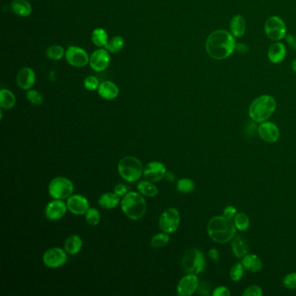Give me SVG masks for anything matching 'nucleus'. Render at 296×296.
<instances>
[{
	"mask_svg": "<svg viewBox=\"0 0 296 296\" xmlns=\"http://www.w3.org/2000/svg\"><path fill=\"white\" fill-rule=\"evenodd\" d=\"M291 68H292L293 72L296 73V58L293 60L292 64H291Z\"/></svg>",
	"mask_w": 296,
	"mask_h": 296,
	"instance_id": "09e8293b",
	"label": "nucleus"
},
{
	"mask_svg": "<svg viewBox=\"0 0 296 296\" xmlns=\"http://www.w3.org/2000/svg\"><path fill=\"white\" fill-rule=\"evenodd\" d=\"M84 216H85V221L89 225L94 227L100 223L101 215L96 208H90Z\"/></svg>",
	"mask_w": 296,
	"mask_h": 296,
	"instance_id": "f704fd0d",
	"label": "nucleus"
},
{
	"mask_svg": "<svg viewBox=\"0 0 296 296\" xmlns=\"http://www.w3.org/2000/svg\"><path fill=\"white\" fill-rule=\"evenodd\" d=\"M68 208L66 202L64 200L54 199L53 201H49L46 205L45 209V216L47 220L55 222L62 219L65 217Z\"/></svg>",
	"mask_w": 296,
	"mask_h": 296,
	"instance_id": "ddd939ff",
	"label": "nucleus"
},
{
	"mask_svg": "<svg viewBox=\"0 0 296 296\" xmlns=\"http://www.w3.org/2000/svg\"><path fill=\"white\" fill-rule=\"evenodd\" d=\"M99 95L105 100H114L119 95V88L111 81H103L100 83L98 89Z\"/></svg>",
	"mask_w": 296,
	"mask_h": 296,
	"instance_id": "412c9836",
	"label": "nucleus"
},
{
	"mask_svg": "<svg viewBox=\"0 0 296 296\" xmlns=\"http://www.w3.org/2000/svg\"><path fill=\"white\" fill-rule=\"evenodd\" d=\"M237 214L236 209L234 206H228L226 207L223 210V216L229 219H233V217H236V215Z\"/></svg>",
	"mask_w": 296,
	"mask_h": 296,
	"instance_id": "37998d69",
	"label": "nucleus"
},
{
	"mask_svg": "<svg viewBox=\"0 0 296 296\" xmlns=\"http://www.w3.org/2000/svg\"><path fill=\"white\" fill-rule=\"evenodd\" d=\"M118 171L122 178L128 182H135L141 178L144 173L143 163L136 156L123 157L118 165Z\"/></svg>",
	"mask_w": 296,
	"mask_h": 296,
	"instance_id": "39448f33",
	"label": "nucleus"
},
{
	"mask_svg": "<svg viewBox=\"0 0 296 296\" xmlns=\"http://www.w3.org/2000/svg\"><path fill=\"white\" fill-rule=\"evenodd\" d=\"M247 30L246 19L241 14L234 16L229 22V31L236 38H243Z\"/></svg>",
	"mask_w": 296,
	"mask_h": 296,
	"instance_id": "aec40b11",
	"label": "nucleus"
},
{
	"mask_svg": "<svg viewBox=\"0 0 296 296\" xmlns=\"http://www.w3.org/2000/svg\"><path fill=\"white\" fill-rule=\"evenodd\" d=\"M244 267L242 262H237L231 267L229 272V276L233 281H239L243 279L244 275Z\"/></svg>",
	"mask_w": 296,
	"mask_h": 296,
	"instance_id": "c9c22d12",
	"label": "nucleus"
},
{
	"mask_svg": "<svg viewBox=\"0 0 296 296\" xmlns=\"http://www.w3.org/2000/svg\"><path fill=\"white\" fill-rule=\"evenodd\" d=\"M67 252L61 247H51L43 255V263L49 269H58L67 262Z\"/></svg>",
	"mask_w": 296,
	"mask_h": 296,
	"instance_id": "9d476101",
	"label": "nucleus"
},
{
	"mask_svg": "<svg viewBox=\"0 0 296 296\" xmlns=\"http://www.w3.org/2000/svg\"><path fill=\"white\" fill-rule=\"evenodd\" d=\"M285 40L286 43L288 44V46L291 48V49H295L296 50V36L294 34H287V36L285 37Z\"/></svg>",
	"mask_w": 296,
	"mask_h": 296,
	"instance_id": "a18cd8bd",
	"label": "nucleus"
},
{
	"mask_svg": "<svg viewBox=\"0 0 296 296\" xmlns=\"http://www.w3.org/2000/svg\"><path fill=\"white\" fill-rule=\"evenodd\" d=\"M234 223L236 225V228L239 231H246L249 228V218L246 214L244 213H237L234 219Z\"/></svg>",
	"mask_w": 296,
	"mask_h": 296,
	"instance_id": "72a5a7b5",
	"label": "nucleus"
},
{
	"mask_svg": "<svg viewBox=\"0 0 296 296\" xmlns=\"http://www.w3.org/2000/svg\"><path fill=\"white\" fill-rule=\"evenodd\" d=\"M83 247V240L79 236L73 235L69 236L65 243V250L70 255H76Z\"/></svg>",
	"mask_w": 296,
	"mask_h": 296,
	"instance_id": "393cba45",
	"label": "nucleus"
},
{
	"mask_svg": "<svg viewBox=\"0 0 296 296\" xmlns=\"http://www.w3.org/2000/svg\"><path fill=\"white\" fill-rule=\"evenodd\" d=\"M74 191V184L65 176H57L52 179L48 186V193L53 199H68Z\"/></svg>",
	"mask_w": 296,
	"mask_h": 296,
	"instance_id": "0eeeda50",
	"label": "nucleus"
},
{
	"mask_svg": "<svg viewBox=\"0 0 296 296\" xmlns=\"http://www.w3.org/2000/svg\"><path fill=\"white\" fill-rule=\"evenodd\" d=\"M236 230L234 220L224 216L212 217L207 226V232L209 237L215 243L222 244L232 241L236 236Z\"/></svg>",
	"mask_w": 296,
	"mask_h": 296,
	"instance_id": "f03ea898",
	"label": "nucleus"
},
{
	"mask_svg": "<svg viewBox=\"0 0 296 296\" xmlns=\"http://www.w3.org/2000/svg\"><path fill=\"white\" fill-rule=\"evenodd\" d=\"M287 56V48L281 41H274L268 49V58L274 65L281 64Z\"/></svg>",
	"mask_w": 296,
	"mask_h": 296,
	"instance_id": "6ab92c4d",
	"label": "nucleus"
},
{
	"mask_svg": "<svg viewBox=\"0 0 296 296\" xmlns=\"http://www.w3.org/2000/svg\"><path fill=\"white\" fill-rule=\"evenodd\" d=\"M158 223L162 231L171 235L178 229L181 223V215L175 208H169L160 216Z\"/></svg>",
	"mask_w": 296,
	"mask_h": 296,
	"instance_id": "1a4fd4ad",
	"label": "nucleus"
},
{
	"mask_svg": "<svg viewBox=\"0 0 296 296\" xmlns=\"http://www.w3.org/2000/svg\"><path fill=\"white\" fill-rule=\"evenodd\" d=\"M199 280L196 273H187L178 281L176 292L179 296H190L199 288Z\"/></svg>",
	"mask_w": 296,
	"mask_h": 296,
	"instance_id": "f8f14e48",
	"label": "nucleus"
},
{
	"mask_svg": "<svg viewBox=\"0 0 296 296\" xmlns=\"http://www.w3.org/2000/svg\"><path fill=\"white\" fill-rule=\"evenodd\" d=\"M167 173L165 165L158 161H153L148 163L145 168H144L143 175L146 180L152 182H157L163 180Z\"/></svg>",
	"mask_w": 296,
	"mask_h": 296,
	"instance_id": "dca6fc26",
	"label": "nucleus"
},
{
	"mask_svg": "<svg viewBox=\"0 0 296 296\" xmlns=\"http://www.w3.org/2000/svg\"><path fill=\"white\" fill-rule=\"evenodd\" d=\"M36 83V73L30 67H25L19 71L17 75V84L25 91H29Z\"/></svg>",
	"mask_w": 296,
	"mask_h": 296,
	"instance_id": "a211bd4d",
	"label": "nucleus"
},
{
	"mask_svg": "<svg viewBox=\"0 0 296 296\" xmlns=\"http://www.w3.org/2000/svg\"><path fill=\"white\" fill-rule=\"evenodd\" d=\"M170 236L165 232L158 233L150 239V246L154 248H159L166 246L170 242Z\"/></svg>",
	"mask_w": 296,
	"mask_h": 296,
	"instance_id": "473e14b6",
	"label": "nucleus"
},
{
	"mask_svg": "<svg viewBox=\"0 0 296 296\" xmlns=\"http://www.w3.org/2000/svg\"><path fill=\"white\" fill-rule=\"evenodd\" d=\"M124 46V39L121 36H115L109 39L107 43L105 49L111 53L119 52Z\"/></svg>",
	"mask_w": 296,
	"mask_h": 296,
	"instance_id": "c756f323",
	"label": "nucleus"
},
{
	"mask_svg": "<svg viewBox=\"0 0 296 296\" xmlns=\"http://www.w3.org/2000/svg\"><path fill=\"white\" fill-rule=\"evenodd\" d=\"M232 252L237 258L243 259L248 254V245L246 240L242 236H237L232 241Z\"/></svg>",
	"mask_w": 296,
	"mask_h": 296,
	"instance_id": "a878e982",
	"label": "nucleus"
},
{
	"mask_svg": "<svg viewBox=\"0 0 296 296\" xmlns=\"http://www.w3.org/2000/svg\"><path fill=\"white\" fill-rule=\"evenodd\" d=\"M110 52L105 48L96 49L90 57V64L91 69L97 73L105 71L110 65Z\"/></svg>",
	"mask_w": 296,
	"mask_h": 296,
	"instance_id": "4468645a",
	"label": "nucleus"
},
{
	"mask_svg": "<svg viewBox=\"0 0 296 296\" xmlns=\"http://www.w3.org/2000/svg\"><path fill=\"white\" fill-rule=\"evenodd\" d=\"M196 184L193 180L190 178L179 179L176 182V190L182 194H190L193 192Z\"/></svg>",
	"mask_w": 296,
	"mask_h": 296,
	"instance_id": "2f4dec72",
	"label": "nucleus"
},
{
	"mask_svg": "<svg viewBox=\"0 0 296 296\" xmlns=\"http://www.w3.org/2000/svg\"><path fill=\"white\" fill-rule=\"evenodd\" d=\"M205 265L204 254L195 247L187 251L182 259V269L187 273H201L205 269Z\"/></svg>",
	"mask_w": 296,
	"mask_h": 296,
	"instance_id": "423d86ee",
	"label": "nucleus"
},
{
	"mask_svg": "<svg viewBox=\"0 0 296 296\" xmlns=\"http://www.w3.org/2000/svg\"><path fill=\"white\" fill-rule=\"evenodd\" d=\"M277 103L273 97L270 95L259 96L251 102L248 108V115L254 123H263L271 118L276 110Z\"/></svg>",
	"mask_w": 296,
	"mask_h": 296,
	"instance_id": "7ed1b4c3",
	"label": "nucleus"
},
{
	"mask_svg": "<svg viewBox=\"0 0 296 296\" xmlns=\"http://www.w3.org/2000/svg\"><path fill=\"white\" fill-rule=\"evenodd\" d=\"M236 38L230 31L218 29L214 30L206 39L205 49L209 57L215 60H224L235 52Z\"/></svg>",
	"mask_w": 296,
	"mask_h": 296,
	"instance_id": "f257e3e1",
	"label": "nucleus"
},
{
	"mask_svg": "<svg viewBox=\"0 0 296 296\" xmlns=\"http://www.w3.org/2000/svg\"><path fill=\"white\" fill-rule=\"evenodd\" d=\"M10 7L14 14L21 18H27L32 12V7L27 0H12Z\"/></svg>",
	"mask_w": 296,
	"mask_h": 296,
	"instance_id": "4be33fe9",
	"label": "nucleus"
},
{
	"mask_svg": "<svg viewBox=\"0 0 296 296\" xmlns=\"http://www.w3.org/2000/svg\"><path fill=\"white\" fill-rule=\"evenodd\" d=\"M264 32L267 37L274 41H281L288 34L284 20L277 15L270 16L264 25Z\"/></svg>",
	"mask_w": 296,
	"mask_h": 296,
	"instance_id": "6e6552de",
	"label": "nucleus"
},
{
	"mask_svg": "<svg viewBox=\"0 0 296 296\" xmlns=\"http://www.w3.org/2000/svg\"><path fill=\"white\" fill-rule=\"evenodd\" d=\"M65 56V50L63 46L58 45L50 46L46 49V57L50 60H60Z\"/></svg>",
	"mask_w": 296,
	"mask_h": 296,
	"instance_id": "7c9ffc66",
	"label": "nucleus"
},
{
	"mask_svg": "<svg viewBox=\"0 0 296 296\" xmlns=\"http://www.w3.org/2000/svg\"><path fill=\"white\" fill-rule=\"evenodd\" d=\"M121 209L129 219L138 221L146 214L147 202L142 194L131 191L126 194L122 199Z\"/></svg>",
	"mask_w": 296,
	"mask_h": 296,
	"instance_id": "20e7f679",
	"label": "nucleus"
},
{
	"mask_svg": "<svg viewBox=\"0 0 296 296\" xmlns=\"http://www.w3.org/2000/svg\"><path fill=\"white\" fill-rule=\"evenodd\" d=\"M114 193L117 194L119 197H123L128 193V189L124 184L119 183L115 186Z\"/></svg>",
	"mask_w": 296,
	"mask_h": 296,
	"instance_id": "79ce46f5",
	"label": "nucleus"
},
{
	"mask_svg": "<svg viewBox=\"0 0 296 296\" xmlns=\"http://www.w3.org/2000/svg\"><path fill=\"white\" fill-rule=\"evenodd\" d=\"M282 283L286 289L296 290V273H289L282 280Z\"/></svg>",
	"mask_w": 296,
	"mask_h": 296,
	"instance_id": "58836bf2",
	"label": "nucleus"
},
{
	"mask_svg": "<svg viewBox=\"0 0 296 296\" xmlns=\"http://www.w3.org/2000/svg\"><path fill=\"white\" fill-rule=\"evenodd\" d=\"M213 296H230V291L227 287L224 286H219L214 289L212 292Z\"/></svg>",
	"mask_w": 296,
	"mask_h": 296,
	"instance_id": "a19ab883",
	"label": "nucleus"
},
{
	"mask_svg": "<svg viewBox=\"0 0 296 296\" xmlns=\"http://www.w3.org/2000/svg\"><path fill=\"white\" fill-rule=\"evenodd\" d=\"M16 104V97L12 91L7 89L0 91V107L4 110H11Z\"/></svg>",
	"mask_w": 296,
	"mask_h": 296,
	"instance_id": "cd10ccee",
	"label": "nucleus"
},
{
	"mask_svg": "<svg viewBox=\"0 0 296 296\" xmlns=\"http://www.w3.org/2000/svg\"><path fill=\"white\" fill-rule=\"evenodd\" d=\"M91 38L92 43L99 48H105L107 43L109 41V36L106 30L101 27H98L92 31Z\"/></svg>",
	"mask_w": 296,
	"mask_h": 296,
	"instance_id": "bb28decb",
	"label": "nucleus"
},
{
	"mask_svg": "<svg viewBox=\"0 0 296 296\" xmlns=\"http://www.w3.org/2000/svg\"><path fill=\"white\" fill-rule=\"evenodd\" d=\"M65 59L69 65L76 68H82L90 64L89 54L78 46H70L65 50Z\"/></svg>",
	"mask_w": 296,
	"mask_h": 296,
	"instance_id": "9b49d317",
	"label": "nucleus"
},
{
	"mask_svg": "<svg viewBox=\"0 0 296 296\" xmlns=\"http://www.w3.org/2000/svg\"><path fill=\"white\" fill-rule=\"evenodd\" d=\"M199 294L201 296H209L210 295V289H211V285L203 282L201 285H199Z\"/></svg>",
	"mask_w": 296,
	"mask_h": 296,
	"instance_id": "c03bdc74",
	"label": "nucleus"
},
{
	"mask_svg": "<svg viewBox=\"0 0 296 296\" xmlns=\"http://www.w3.org/2000/svg\"><path fill=\"white\" fill-rule=\"evenodd\" d=\"M67 208L70 212L75 216L85 215L90 209V202L87 198L82 195H72L66 201Z\"/></svg>",
	"mask_w": 296,
	"mask_h": 296,
	"instance_id": "2eb2a0df",
	"label": "nucleus"
},
{
	"mask_svg": "<svg viewBox=\"0 0 296 296\" xmlns=\"http://www.w3.org/2000/svg\"><path fill=\"white\" fill-rule=\"evenodd\" d=\"M209 258L213 260L215 262H219V258H220V255H219V252L217 250V248H210L209 251Z\"/></svg>",
	"mask_w": 296,
	"mask_h": 296,
	"instance_id": "49530a36",
	"label": "nucleus"
},
{
	"mask_svg": "<svg viewBox=\"0 0 296 296\" xmlns=\"http://www.w3.org/2000/svg\"><path fill=\"white\" fill-rule=\"evenodd\" d=\"M26 99L31 104L39 106L44 103V98L39 91L36 90H29L26 92Z\"/></svg>",
	"mask_w": 296,
	"mask_h": 296,
	"instance_id": "e433bc0d",
	"label": "nucleus"
},
{
	"mask_svg": "<svg viewBox=\"0 0 296 296\" xmlns=\"http://www.w3.org/2000/svg\"><path fill=\"white\" fill-rule=\"evenodd\" d=\"M259 137L269 144H273L280 138V129L273 122L266 121L261 123L257 128Z\"/></svg>",
	"mask_w": 296,
	"mask_h": 296,
	"instance_id": "f3484780",
	"label": "nucleus"
},
{
	"mask_svg": "<svg viewBox=\"0 0 296 296\" xmlns=\"http://www.w3.org/2000/svg\"><path fill=\"white\" fill-rule=\"evenodd\" d=\"M99 205L104 209H113L120 203V199L117 194L107 192L101 195L99 198Z\"/></svg>",
	"mask_w": 296,
	"mask_h": 296,
	"instance_id": "b1692460",
	"label": "nucleus"
},
{
	"mask_svg": "<svg viewBox=\"0 0 296 296\" xmlns=\"http://www.w3.org/2000/svg\"><path fill=\"white\" fill-rule=\"evenodd\" d=\"M165 178L167 179L169 182H174L175 180V175L172 173V172H168L165 175Z\"/></svg>",
	"mask_w": 296,
	"mask_h": 296,
	"instance_id": "de8ad7c7",
	"label": "nucleus"
},
{
	"mask_svg": "<svg viewBox=\"0 0 296 296\" xmlns=\"http://www.w3.org/2000/svg\"><path fill=\"white\" fill-rule=\"evenodd\" d=\"M263 292L261 287L257 285H251L243 293V296H262Z\"/></svg>",
	"mask_w": 296,
	"mask_h": 296,
	"instance_id": "ea45409f",
	"label": "nucleus"
},
{
	"mask_svg": "<svg viewBox=\"0 0 296 296\" xmlns=\"http://www.w3.org/2000/svg\"><path fill=\"white\" fill-rule=\"evenodd\" d=\"M137 190L139 193L147 197H154L158 194V189L154 184V182H150L148 180L140 181L137 183Z\"/></svg>",
	"mask_w": 296,
	"mask_h": 296,
	"instance_id": "c85d7f7f",
	"label": "nucleus"
},
{
	"mask_svg": "<svg viewBox=\"0 0 296 296\" xmlns=\"http://www.w3.org/2000/svg\"><path fill=\"white\" fill-rule=\"evenodd\" d=\"M100 85L99 78L95 76H89L84 80V86L87 91H95Z\"/></svg>",
	"mask_w": 296,
	"mask_h": 296,
	"instance_id": "4c0bfd02",
	"label": "nucleus"
},
{
	"mask_svg": "<svg viewBox=\"0 0 296 296\" xmlns=\"http://www.w3.org/2000/svg\"><path fill=\"white\" fill-rule=\"evenodd\" d=\"M242 263L245 270L252 273H257L262 270V260L256 254H246L243 257Z\"/></svg>",
	"mask_w": 296,
	"mask_h": 296,
	"instance_id": "5701e85b",
	"label": "nucleus"
}]
</instances>
